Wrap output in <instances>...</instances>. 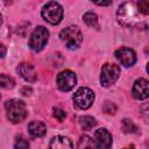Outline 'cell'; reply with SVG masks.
I'll return each mask as SVG.
<instances>
[{
    "instance_id": "cell-7",
    "label": "cell",
    "mask_w": 149,
    "mask_h": 149,
    "mask_svg": "<svg viewBox=\"0 0 149 149\" xmlns=\"http://www.w3.org/2000/svg\"><path fill=\"white\" fill-rule=\"evenodd\" d=\"M119 76H120V68L116 64L106 63L101 68L100 83L104 87H109L118 80Z\"/></svg>"
},
{
    "instance_id": "cell-20",
    "label": "cell",
    "mask_w": 149,
    "mask_h": 149,
    "mask_svg": "<svg viewBox=\"0 0 149 149\" xmlns=\"http://www.w3.org/2000/svg\"><path fill=\"white\" fill-rule=\"evenodd\" d=\"M0 83H1V86H2L3 88H13L14 85H15L14 79H13L12 77L5 74V73L1 74V77H0Z\"/></svg>"
},
{
    "instance_id": "cell-23",
    "label": "cell",
    "mask_w": 149,
    "mask_h": 149,
    "mask_svg": "<svg viewBox=\"0 0 149 149\" xmlns=\"http://www.w3.org/2000/svg\"><path fill=\"white\" fill-rule=\"evenodd\" d=\"M102 109H104L106 113H108V114H115V112H116V106H115L113 102H111V101H105V104H104V106H102Z\"/></svg>"
},
{
    "instance_id": "cell-8",
    "label": "cell",
    "mask_w": 149,
    "mask_h": 149,
    "mask_svg": "<svg viewBox=\"0 0 149 149\" xmlns=\"http://www.w3.org/2000/svg\"><path fill=\"white\" fill-rule=\"evenodd\" d=\"M56 83H57V86L61 91L68 92V91L72 90L77 83L76 73L72 72L71 70H64L57 74Z\"/></svg>"
},
{
    "instance_id": "cell-19",
    "label": "cell",
    "mask_w": 149,
    "mask_h": 149,
    "mask_svg": "<svg viewBox=\"0 0 149 149\" xmlns=\"http://www.w3.org/2000/svg\"><path fill=\"white\" fill-rule=\"evenodd\" d=\"M121 126H122L123 132H125V133H127V134L136 133V130H137L136 126H135V125L133 123V121H132V120H129V119H123V120H122Z\"/></svg>"
},
{
    "instance_id": "cell-9",
    "label": "cell",
    "mask_w": 149,
    "mask_h": 149,
    "mask_svg": "<svg viewBox=\"0 0 149 149\" xmlns=\"http://www.w3.org/2000/svg\"><path fill=\"white\" fill-rule=\"evenodd\" d=\"M115 57L116 59L126 68L133 66L136 62V54L134 52L133 49L126 48V47H121L115 51Z\"/></svg>"
},
{
    "instance_id": "cell-16",
    "label": "cell",
    "mask_w": 149,
    "mask_h": 149,
    "mask_svg": "<svg viewBox=\"0 0 149 149\" xmlns=\"http://www.w3.org/2000/svg\"><path fill=\"white\" fill-rule=\"evenodd\" d=\"M83 20H84V22H85L88 27H91V28L98 27V16H97V14L93 13V12H86V13L84 14V16H83Z\"/></svg>"
},
{
    "instance_id": "cell-28",
    "label": "cell",
    "mask_w": 149,
    "mask_h": 149,
    "mask_svg": "<svg viewBox=\"0 0 149 149\" xmlns=\"http://www.w3.org/2000/svg\"><path fill=\"white\" fill-rule=\"evenodd\" d=\"M125 149H134V147H130V148H125Z\"/></svg>"
},
{
    "instance_id": "cell-11",
    "label": "cell",
    "mask_w": 149,
    "mask_h": 149,
    "mask_svg": "<svg viewBox=\"0 0 149 149\" xmlns=\"http://www.w3.org/2000/svg\"><path fill=\"white\" fill-rule=\"evenodd\" d=\"M94 139L99 149H111L113 139H112V134L107 129L105 128L97 129L94 133Z\"/></svg>"
},
{
    "instance_id": "cell-17",
    "label": "cell",
    "mask_w": 149,
    "mask_h": 149,
    "mask_svg": "<svg viewBox=\"0 0 149 149\" xmlns=\"http://www.w3.org/2000/svg\"><path fill=\"white\" fill-rule=\"evenodd\" d=\"M80 121V126H81V128L84 129V130H90V129H92L94 126H95V120H94V118H92V116H88V115H86V116H81L80 119H79Z\"/></svg>"
},
{
    "instance_id": "cell-1",
    "label": "cell",
    "mask_w": 149,
    "mask_h": 149,
    "mask_svg": "<svg viewBox=\"0 0 149 149\" xmlns=\"http://www.w3.org/2000/svg\"><path fill=\"white\" fill-rule=\"evenodd\" d=\"M116 19L120 24L137 28V29H147L149 28V17L144 16L137 8L136 2L127 1L120 5L116 12Z\"/></svg>"
},
{
    "instance_id": "cell-15",
    "label": "cell",
    "mask_w": 149,
    "mask_h": 149,
    "mask_svg": "<svg viewBox=\"0 0 149 149\" xmlns=\"http://www.w3.org/2000/svg\"><path fill=\"white\" fill-rule=\"evenodd\" d=\"M77 149H99L95 140L91 139L88 135H81L78 140Z\"/></svg>"
},
{
    "instance_id": "cell-22",
    "label": "cell",
    "mask_w": 149,
    "mask_h": 149,
    "mask_svg": "<svg viewBox=\"0 0 149 149\" xmlns=\"http://www.w3.org/2000/svg\"><path fill=\"white\" fill-rule=\"evenodd\" d=\"M52 115H54V118H56L59 122H62V121L66 118V112H65V111H63L62 108L56 107V108H54V109H52Z\"/></svg>"
},
{
    "instance_id": "cell-13",
    "label": "cell",
    "mask_w": 149,
    "mask_h": 149,
    "mask_svg": "<svg viewBox=\"0 0 149 149\" xmlns=\"http://www.w3.org/2000/svg\"><path fill=\"white\" fill-rule=\"evenodd\" d=\"M49 149H73V144L70 139L58 135L51 139L49 143Z\"/></svg>"
},
{
    "instance_id": "cell-24",
    "label": "cell",
    "mask_w": 149,
    "mask_h": 149,
    "mask_svg": "<svg viewBox=\"0 0 149 149\" xmlns=\"http://www.w3.org/2000/svg\"><path fill=\"white\" fill-rule=\"evenodd\" d=\"M21 92H22V94H24V95H30V93H31V88L28 87V86H24V87L21 90Z\"/></svg>"
},
{
    "instance_id": "cell-12",
    "label": "cell",
    "mask_w": 149,
    "mask_h": 149,
    "mask_svg": "<svg viewBox=\"0 0 149 149\" xmlns=\"http://www.w3.org/2000/svg\"><path fill=\"white\" fill-rule=\"evenodd\" d=\"M16 71L21 76V78H23L28 83H34L37 79V72H36L34 65H31L30 63L23 62V63L19 64V66L16 68Z\"/></svg>"
},
{
    "instance_id": "cell-3",
    "label": "cell",
    "mask_w": 149,
    "mask_h": 149,
    "mask_svg": "<svg viewBox=\"0 0 149 149\" xmlns=\"http://www.w3.org/2000/svg\"><path fill=\"white\" fill-rule=\"evenodd\" d=\"M59 37L68 49H77L83 42V34L77 26H69L64 28L59 33Z\"/></svg>"
},
{
    "instance_id": "cell-4",
    "label": "cell",
    "mask_w": 149,
    "mask_h": 149,
    "mask_svg": "<svg viewBox=\"0 0 149 149\" xmlns=\"http://www.w3.org/2000/svg\"><path fill=\"white\" fill-rule=\"evenodd\" d=\"M42 17L50 24H58L63 19V7L56 1H50L43 6Z\"/></svg>"
},
{
    "instance_id": "cell-25",
    "label": "cell",
    "mask_w": 149,
    "mask_h": 149,
    "mask_svg": "<svg viewBox=\"0 0 149 149\" xmlns=\"http://www.w3.org/2000/svg\"><path fill=\"white\" fill-rule=\"evenodd\" d=\"M95 5H98V6H109V5H112V1H107V2H95Z\"/></svg>"
},
{
    "instance_id": "cell-10",
    "label": "cell",
    "mask_w": 149,
    "mask_h": 149,
    "mask_svg": "<svg viewBox=\"0 0 149 149\" xmlns=\"http://www.w3.org/2000/svg\"><path fill=\"white\" fill-rule=\"evenodd\" d=\"M132 94L137 100H144L149 98V80L144 78L136 79L132 88Z\"/></svg>"
},
{
    "instance_id": "cell-2",
    "label": "cell",
    "mask_w": 149,
    "mask_h": 149,
    "mask_svg": "<svg viewBox=\"0 0 149 149\" xmlns=\"http://www.w3.org/2000/svg\"><path fill=\"white\" fill-rule=\"evenodd\" d=\"M5 109H6L7 118L12 123L22 122L28 114L27 108H26V104L19 99L7 100L5 102Z\"/></svg>"
},
{
    "instance_id": "cell-6",
    "label": "cell",
    "mask_w": 149,
    "mask_h": 149,
    "mask_svg": "<svg viewBox=\"0 0 149 149\" xmlns=\"http://www.w3.org/2000/svg\"><path fill=\"white\" fill-rule=\"evenodd\" d=\"M72 99L76 107L79 109H87L94 101V93L88 87H80L74 92Z\"/></svg>"
},
{
    "instance_id": "cell-14",
    "label": "cell",
    "mask_w": 149,
    "mask_h": 149,
    "mask_svg": "<svg viewBox=\"0 0 149 149\" xmlns=\"http://www.w3.org/2000/svg\"><path fill=\"white\" fill-rule=\"evenodd\" d=\"M28 132L33 137H42L47 133V127L42 121H31L28 125Z\"/></svg>"
},
{
    "instance_id": "cell-21",
    "label": "cell",
    "mask_w": 149,
    "mask_h": 149,
    "mask_svg": "<svg viewBox=\"0 0 149 149\" xmlns=\"http://www.w3.org/2000/svg\"><path fill=\"white\" fill-rule=\"evenodd\" d=\"M140 114H141L142 119H143L147 123H149V102H146V104H143V105L141 106V108H140Z\"/></svg>"
},
{
    "instance_id": "cell-27",
    "label": "cell",
    "mask_w": 149,
    "mask_h": 149,
    "mask_svg": "<svg viewBox=\"0 0 149 149\" xmlns=\"http://www.w3.org/2000/svg\"><path fill=\"white\" fill-rule=\"evenodd\" d=\"M147 72H148V73H149V63H148V64H147Z\"/></svg>"
},
{
    "instance_id": "cell-18",
    "label": "cell",
    "mask_w": 149,
    "mask_h": 149,
    "mask_svg": "<svg viewBox=\"0 0 149 149\" xmlns=\"http://www.w3.org/2000/svg\"><path fill=\"white\" fill-rule=\"evenodd\" d=\"M14 148L15 149H28L29 148V142L24 136L17 135L15 137V141H14Z\"/></svg>"
},
{
    "instance_id": "cell-5",
    "label": "cell",
    "mask_w": 149,
    "mask_h": 149,
    "mask_svg": "<svg viewBox=\"0 0 149 149\" xmlns=\"http://www.w3.org/2000/svg\"><path fill=\"white\" fill-rule=\"evenodd\" d=\"M48 40H49L48 29L45 27H43V26H38L33 30V33H31V35L29 37L28 44H29V48L31 50L38 52L44 48V45L47 44Z\"/></svg>"
},
{
    "instance_id": "cell-26",
    "label": "cell",
    "mask_w": 149,
    "mask_h": 149,
    "mask_svg": "<svg viewBox=\"0 0 149 149\" xmlns=\"http://www.w3.org/2000/svg\"><path fill=\"white\" fill-rule=\"evenodd\" d=\"M5 54H6L5 45H3V44H1V57H5Z\"/></svg>"
}]
</instances>
